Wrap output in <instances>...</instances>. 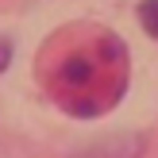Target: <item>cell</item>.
<instances>
[{
    "label": "cell",
    "mask_w": 158,
    "mask_h": 158,
    "mask_svg": "<svg viewBox=\"0 0 158 158\" xmlns=\"http://www.w3.org/2000/svg\"><path fill=\"white\" fill-rule=\"evenodd\" d=\"M127 81V50L116 35H81L77 50L62 58L54 73V93L73 116H97L112 108Z\"/></svg>",
    "instance_id": "obj_1"
},
{
    "label": "cell",
    "mask_w": 158,
    "mask_h": 158,
    "mask_svg": "<svg viewBox=\"0 0 158 158\" xmlns=\"http://www.w3.org/2000/svg\"><path fill=\"white\" fill-rule=\"evenodd\" d=\"M8 54H12V43L0 39V69H8Z\"/></svg>",
    "instance_id": "obj_3"
},
{
    "label": "cell",
    "mask_w": 158,
    "mask_h": 158,
    "mask_svg": "<svg viewBox=\"0 0 158 158\" xmlns=\"http://www.w3.org/2000/svg\"><path fill=\"white\" fill-rule=\"evenodd\" d=\"M139 23L147 27V35L158 39V0H143L139 4Z\"/></svg>",
    "instance_id": "obj_2"
}]
</instances>
